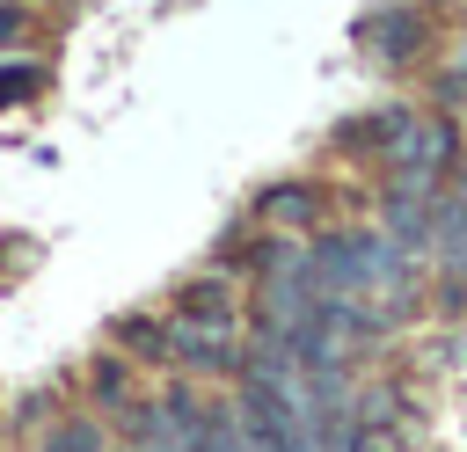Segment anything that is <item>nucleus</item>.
Segmentation results:
<instances>
[{"label": "nucleus", "instance_id": "obj_7", "mask_svg": "<svg viewBox=\"0 0 467 452\" xmlns=\"http://www.w3.org/2000/svg\"><path fill=\"white\" fill-rule=\"evenodd\" d=\"M409 124H416V109H409V102H387V109H372V117L336 124V146H343V153H372V160H387L394 139H401Z\"/></svg>", "mask_w": 467, "mask_h": 452}, {"label": "nucleus", "instance_id": "obj_4", "mask_svg": "<svg viewBox=\"0 0 467 452\" xmlns=\"http://www.w3.org/2000/svg\"><path fill=\"white\" fill-rule=\"evenodd\" d=\"M438 270H445V299H460L467 284V197H431V248H423Z\"/></svg>", "mask_w": 467, "mask_h": 452}, {"label": "nucleus", "instance_id": "obj_2", "mask_svg": "<svg viewBox=\"0 0 467 452\" xmlns=\"http://www.w3.org/2000/svg\"><path fill=\"white\" fill-rule=\"evenodd\" d=\"M452 160H460V131H452V117H416V124L394 139V153H387L379 168H394L401 190L438 197V182L452 175Z\"/></svg>", "mask_w": 467, "mask_h": 452}, {"label": "nucleus", "instance_id": "obj_6", "mask_svg": "<svg viewBox=\"0 0 467 452\" xmlns=\"http://www.w3.org/2000/svg\"><path fill=\"white\" fill-rule=\"evenodd\" d=\"M379 233H387L401 255H423V248H431V197L387 182V197H379Z\"/></svg>", "mask_w": 467, "mask_h": 452}, {"label": "nucleus", "instance_id": "obj_5", "mask_svg": "<svg viewBox=\"0 0 467 452\" xmlns=\"http://www.w3.org/2000/svg\"><path fill=\"white\" fill-rule=\"evenodd\" d=\"M358 44H365L372 58H416V51H423V15H416V7H372V15L358 22Z\"/></svg>", "mask_w": 467, "mask_h": 452}, {"label": "nucleus", "instance_id": "obj_9", "mask_svg": "<svg viewBox=\"0 0 467 452\" xmlns=\"http://www.w3.org/2000/svg\"><path fill=\"white\" fill-rule=\"evenodd\" d=\"M175 313H204V321H234V284L226 277H190L175 292Z\"/></svg>", "mask_w": 467, "mask_h": 452}, {"label": "nucleus", "instance_id": "obj_8", "mask_svg": "<svg viewBox=\"0 0 467 452\" xmlns=\"http://www.w3.org/2000/svg\"><path fill=\"white\" fill-rule=\"evenodd\" d=\"M255 219L277 226V233H292V226H321V190H314V182H270V190L255 197Z\"/></svg>", "mask_w": 467, "mask_h": 452}, {"label": "nucleus", "instance_id": "obj_14", "mask_svg": "<svg viewBox=\"0 0 467 452\" xmlns=\"http://www.w3.org/2000/svg\"><path fill=\"white\" fill-rule=\"evenodd\" d=\"M95 401L102 408H131V372L124 365H95Z\"/></svg>", "mask_w": 467, "mask_h": 452}, {"label": "nucleus", "instance_id": "obj_10", "mask_svg": "<svg viewBox=\"0 0 467 452\" xmlns=\"http://www.w3.org/2000/svg\"><path fill=\"white\" fill-rule=\"evenodd\" d=\"M197 452H255V445H248V423H241L234 408H204V437H197Z\"/></svg>", "mask_w": 467, "mask_h": 452}, {"label": "nucleus", "instance_id": "obj_12", "mask_svg": "<svg viewBox=\"0 0 467 452\" xmlns=\"http://www.w3.org/2000/svg\"><path fill=\"white\" fill-rule=\"evenodd\" d=\"M401 416H379V423H358L350 430V452H401Z\"/></svg>", "mask_w": 467, "mask_h": 452}, {"label": "nucleus", "instance_id": "obj_16", "mask_svg": "<svg viewBox=\"0 0 467 452\" xmlns=\"http://www.w3.org/2000/svg\"><path fill=\"white\" fill-rule=\"evenodd\" d=\"M29 36V15L22 7H0V44H22Z\"/></svg>", "mask_w": 467, "mask_h": 452}, {"label": "nucleus", "instance_id": "obj_15", "mask_svg": "<svg viewBox=\"0 0 467 452\" xmlns=\"http://www.w3.org/2000/svg\"><path fill=\"white\" fill-rule=\"evenodd\" d=\"M36 87H44L36 66H0V109H7V102H29Z\"/></svg>", "mask_w": 467, "mask_h": 452}, {"label": "nucleus", "instance_id": "obj_13", "mask_svg": "<svg viewBox=\"0 0 467 452\" xmlns=\"http://www.w3.org/2000/svg\"><path fill=\"white\" fill-rule=\"evenodd\" d=\"M117 335L139 350V357H168V328L161 321H146V313H131V321H117Z\"/></svg>", "mask_w": 467, "mask_h": 452}, {"label": "nucleus", "instance_id": "obj_3", "mask_svg": "<svg viewBox=\"0 0 467 452\" xmlns=\"http://www.w3.org/2000/svg\"><path fill=\"white\" fill-rule=\"evenodd\" d=\"M168 357L175 365H197V372H241V335L234 321H204V313H175L168 321Z\"/></svg>", "mask_w": 467, "mask_h": 452}, {"label": "nucleus", "instance_id": "obj_11", "mask_svg": "<svg viewBox=\"0 0 467 452\" xmlns=\"http://www.w3.org/2000/svg\"><path fill=\"white\" fill-rule=\"evenodd\" d=\"M44 452H109V430L88 423V416H66V423L44 437Z\"/></svg>", "mask_w": 467, "mask_h": 452}, {"label": "nucleus", "instance_id": "obj_17", "mask_svg": "<svg viewBox=\"0 0 467 452\" xmlns=\"http://www.w3.org/2000/svg\"><path fill=\"white\" fill-rule=\"evenodd\" d=\"M460 197H467V168H460Z\"/></svg>", "mask_w": 467, "mask_h": 452}, {"label": "nucleus", "instance_id": "obj_1", "mask_svg": "<svg viewBox=\"0 0 467 452\" xmlns=\"http://www.w3.org/2000/svg\"><path fill=\"white\" fill-rule=\"evenodd\" d=\"M248 321H255V335H270V343H299V335L321 321V284H314V270H306V262L255 270Z\"/></svg>", "mask_w": 467, "mask_h": 452}]
</instances>
